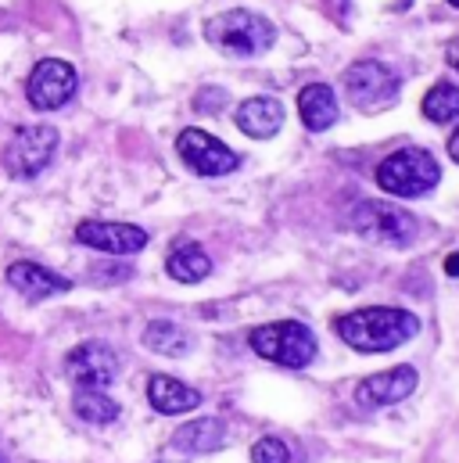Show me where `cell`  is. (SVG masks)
Segmentation results:
<instances>
[{
	"label": "cell",
	"mask_w": 459,
	"mask_h": 463,
	"mask_svg": "<svg viewBox=\"0 0 459 463\" xmlns=\"http://www.w3.org/2000/svg\"><path fill=\"white\" fill-rule=\"evenodd\" d=\"M334 331L355 352H391L420 335V320L406 309L373 306V309H355L348 317H338Z\"/></svg>",
	"instance_id": "6da1fadb"
},
{
	"label": "cell",
	"mask_w": 459,
	"mask_h": 463,
	"mask_svg": "<svg viewBox=\"0 0 459 463\" xmlns=\"http://www.w3.org/2000/svg\"><path fill=\"white\" fill-rule=\"evenodd\" d=\"M209 40L223 51V54H233V58H258L262 51L273 47L276 33L269 25V18L248 11V7H233V11H223L216 14L209 25H205Z\"/></svg>",
	"instance_id": "7a4b0ae2"
},
{
	"label": "cell",
	"mask_w": 459,
	"mask_h": 463,
	"mask_svg": "<svg viewBox=\"0 0 459 463\" xmlns=\"http://www.w3.org/2000/svg\"><path fill=\"white\" fill-rule=\"evenodd\" d=\"M438 180H442V169L424 147H402L377 165V187L395 198H420Z\"/></svg>",
	"instance_id": "3957f363"
},
{
	"label": "cell",
	"mask_w": 459,
	"mask_h": 463,
	"mask_svg": "<svg viewBox=\"0 0 459 463\" xmlns=\"http://www.w3.org/2000/svg\"><path fill=\"white\" fill-rule=\"evenodd\" d=\"M251 348L269 363L302 370L316 359V335L298 320H280V324H266L251 331Z\"/></svg>",
	"instance_id": "277c9868"
},
{
	"label": "cell",
	"mask_w": 459,
	"mask_h": 463,
	"mask_svg": "<svg viewBox=\"0 0 459 463\" xmlns=\"http://www.w3.org/2000/svg\"><path fill=\"white\" fill-rule=\"evenodd\" d=\"M348 227L359 233V237H370V241H380V244H413L417 241V216H409L406 209H395L388 202H359L351 213H348Z\"/></svg>",
	"instance_id": "5b68a950"
},
{
	"label": "cell",
	"mask_w": 459,
	"mask_h": 463,
	"mask_svg": "<svg viewBox=\"0 0 459 463\" xmlns=\"http://www.w3.org/2000/svg\"><path fill=\"white\" fill-rule=\"evenodd\" d=\"M398 76L380 61H355L344 72V94L359 112H384L398 101Z\"/></svg>",
	"instance_id": "8992f818"
},
{
	"label": "cell",
	"mask_w": 459,
	"mask_h": 463,
	"mask_svg": "<svg viewBox=\"0 0 459 463\" xmlns=\"http://www.w3.org/2000/svg\"><path fill=\"white\" fill-rule=\"evenodd\" d=\"M54 151H58V129L54 126H43V122L40 126H22L11 137L7 151H4V165H7L11 176L33 180L51 165Z\"/></svg>",
	"instance_id": "52a82bcc"
},
{
	"label": "cell",
	"mask_w": 459,
	"mask_h": 463,
	"mask_svg": "<svg viewBox=\"0 0 459 463\" xmlns=\"http://www.w3.org/2000/svg\"><path fill=\"white\" fill-rule=\"evenodd\" d=\"M76 87H80V76L65 58H43L29 72L25 94H29V105L36 112H54V109H65L72 101Z\"/></svg>",
	"instance_id": "ba28073f"
},
{
	"label": "cell",
	"mask_w": 459,
	"mask_h": 463,
	"mask_svg": "<svg viewBox=\"0 0 459 463\" xmlns=\"http://www.w3.org/2000/svg\"><path fill=\"white\" fill-rule=\"evenodd\" d=\"M176 151H180V158H183L194 173H201V176H227V173L237 169V162H240L223 140H216L212 133L194 129V126L176 137Z\"/></svg>",
	"instance_id": "9c48e42d"
},
{
	"label": "cell",
	"mask_w": 459,
	"mask_h": 463,
	"mask_svg": "<svg viewBox=\"0 0 459 463\" xmlns=\"http://www.w3.org/2000/svg\"><path fill=\"white\" fill-rule=\"evenodd\" d=\"M65 370L80 388H108L118 377V355L105 342H83L69 352Z\"/></svg>",
	"instance_id": "30bf717a"
},
{
	"label": "cell",
	"mask_w": 459,
	"mask_h": 463,
	"mask_svg": "<svg viewBox=\"0 0 459 463\" xmlns=\"http://www.w3.org/2000/svg\"><path fill=\"white\" fill-rule=\"evenodd\" d=\"M76 241L108 255H133L147 244V231L133 227V223H101V220H83L76 227Z\"/></svg>",
	"instance_id": "8fae6325"
},
{
	"label": "cell",
	"mask_w": 459,
	"mask_h": 463,
	"mask_svg": "<svg viewBox=\"0 0 459 463\" xmlns=\"http://www.w3.org/2000/svg\"><path fill=\"white\" fill-rule=\"evenodd\" d=\"M417 388V370L413 366H391L384 373H373L366 377L359 388H355V402L373 410V406H395L402 399H409Z\"/></svg>",
	"instance_id": "7c38bea8"
},
{
	"label": "cell",
	"mask_w": 459,
	"mask_h": 463,
	"mask_svg": "<svg viewBox=\"0 0 459 463\" xmlns=\"http://www.w3.org/2000/svg\"><path fill=\"white\" fill-rule=\"evenodd\" d=\"M7 284H11L22 298H29V302H43V298L61 295V291L72 288V280L58 277L54 269H43V266H36V262H11V266H7Z\"/></svg>",
	"instance_id": "4fadbf2b"
},
{
	"label": "cell",
	"mask_w": 459,
	"mask_h": 463,
	"mask_svg": "<svg viewBox=\"0 0 459 463\" xmlns=\"http://www.w3.org/2000/svg\"><path fill=\"white\" fill-rule=\"evenodd\" d=\"M147 399H151V406H155L158 413H165V417H180V413H191V410L201 406V392H194V388H187L183 381L165 377V373H155V377L147 381Z\"/></svg>",
	"instance_id": "5bb4252c"
},
{
	"label": "cell",
	"mask_w": 459,
	"mask_h": 463,
	"mask_svg": "<svg viewBox=\"0 0 459 463\" xmlns=\"http://www.w3.org/2000/svg\"><path fill=\"white\" fill-rule=\"evenodd\" d=\"M237 126L255 140H269L284 126V105L276 98H251L237 109Z\"/></svg>",
	"instance_id": "9a60e30c"
},
{
	"label": "cell",
	"mask_w": 459,
	"mask_h": 463,
	"mask_svg": "<svg viewBox=\"0 0 459 463\" xmlns=\"http://www.w3.org/2000/svg\"><path fill=\"white\" fill-rule=\"evenodd\" d=\"M227 439L230 435H227V424H223V420H216V417H201V420L183 424V428L173 435V446H176L180 453L198 457V453H216V449H223Z\"/></svg>",
	"instance_id": "2e32d148"
},
{
	"label": "cell",
	"mask_w": 459,
	"mask_h": 463,
	"mask_svg": "<svg viewBox=\"0 0 459 463\" xmlns=\"http://www.w3.org/2000/svg\"><path fill=\"white\" fill-rule=\"evenodd\" d=\"M298 116H302V122H305L309 129H316V133L331 129V126L338 122V116H342L334 90H331L327 83H309V87L298 94Z\"/></svg>",
	"instance_id": "e0dca14e"
},
{
	"label": "cell",
	"mask_w": 459,
	"mask_h": 463,
	"mask_svg": "<svg viewBox=\"0 0 459 463\" xmlns=\"http://www.w3.org/2000/svg\"><path fill=\"white\" fill-rule=\"evenodd\" d=\"M165 269H169V277L180 280V284H198V280H205V277L212 273V259H209V251H205L201 244L183 241V244H176V248L169 251Z\"/></svg>",
	"instance_id": "ac0fdd59"
},
{
	"label": "cell",
	"mask_w": 459,
	"mask_h": 463,
	"mask_svg": "<svg viewBox=\"0 0 459 463\" xmlns=\"http://www.w3.org/2000/svg\"><path fill=\"white\" fill-rule=\"evenodd\" d=\"M144 345L151 348V352H158V355L180 359V355H187L194 348V338H191L187 327H180L173 320H151L144 327Z\"/></svg>",
	"instance_id": "d6986e66"
},
{
	"label": "cell",
	"mask_w": 459,
	"mask_h": 463,
	"mask_svg": "<svg viewBox=\"0 0 459 463\" xmlns=\"http://www.w3.org/2000/svg\"><path fill=\"white\" fill-rule=\"evenodd\" d=\"M72 410L87 424H112L118 417V402L112 395H105V388H80L72 399Z\"/></svg>",
	"instance_id": "ffe728a7"
},
{
	"label": "cell",
	"mask_w": 459,
	"mask_h": 463,
	"mask_svg": "<svg viewBox=\"0 0 459 463\" xmlns=\"http://www.w3.org/2000/svg\"><path fill=\"white\" fill-rule=\"evenodd\" d=\"M424 116L431 118V122H453V118H459V87H453V83L431 87L427 98H424Z\"/></svg>",
	"instance_id": "44dd1931"
},
{
	"label": "cell",
	"mask_w": 459,
	"mask_h": 463,
	"mask_svg": "<svg viewBox=\"0 0 459 463\" xmlns=\"http://www.w3.org/2000/svg\"><path fill=\"white\" fill-rule=\"evenodd\" d=\"M251 463H291V449L280 439H258L251 446Z\"/></svg>",
	"instance_id": "7402d4cb"
},
{
	"label": "cell",
	"mask_w": 459,
	"mask_h": 463,
	"mask_svg": "<svg viewBox=\"0 0 459 463\" xmlns=\"http://www.w3.org/2000/svg\"><path fill=\"white\" fill-rule=\"evenodd\" d=\"M445 273H449V277H459V251H453V255L445 259Z\"/></svg>",
	"instance_id": "603a6c76"
},
{
	"label": "cell",
	"mask_w": 459,
	"mask_h": 463,
	"mask_svg": "<svg viewBox=\"0 0 459 463\" xmlns=\"http://www.w3.org/2000/svg\"><path fill=\"white\" fill-rule=\"evenodd\" d=\"M449 155H453V162H459V129L449 137Z\"/></svg>",
	"instance_id": "cb8c5ba5"
},
{
	"label": "cell",
	"mask_w": 459,
	"mask_h": 463,
	"mask_svg": "<svg viewBox=\"0 0 459 463\" xmlns=\"http://www.w3.org/2000/svg\"><path fill=\"white\" fill-rule=\"evenodd\" d=\"M449 65L459 72V40H456V43H449Z\"/></svg>",
	"instance_id": "d4e9b609"
},
{
	"label": "cell",
	"mask_w": 459,
	"mask_h": 463,
	"mask_svg": "<svg viewBox=\"0 0 459 463\" xmlns=\"http://www.w3.org/2000/svg\"><path fill=\"white\" fill-rule=\"evenodd\" d=\"M449 4H453V7H459V0H449Z\"/></svg>",
	"instance_id": "484cf974"
},
{
	"label": "cell",
	"mask_w": 459,
	"mask_h": 463,
	"mask_svg": "<svg viewBox=\"0 0 459 463\" xmlns=\"http://www.w3.org/2000/svg\"><path fill=\"white\" fill-rule=\"evenodd\" d=\"M0 463H7V460H4V453H0Z\"/></svg>",
	"instance_id": "4316f807"
}]
</instances>
